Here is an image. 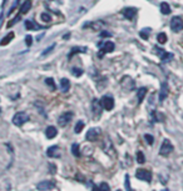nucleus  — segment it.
Listing matches in <instances>:
<instances>
[{
  "label": "nucleus",
  "mask_w": 183,
  "mask_h": 191,
  "mask_svg": "<svg viewBox=\"0 0 183 191\" xmlns=\"http://www.w3.org/2000/svg\"><path fill=\"white\" fill-rule=\"evenodd\" d=\"M29 115L26 114V112H24V111H19V112H16L15 115H14V117H13V124L15 125V126H22V125H24L25 123H28L29 121Z\"/></svg>",
  "instance_id": "obj_1"
},
{
  "label": "nucleus",
  "mask_w": 183,
  "mask_h": 191,
  "mask_svg": "<svg viewBox=\"0 0 183 191\" xmlns=\"http://www.w3.org/2000/svg\"><path fill=\"white\" fill-rule=\"evenodd\" d=\"M173 151V145L170 140H163V143H162V146L159 149V155L160 156H168L171 152Z\"/></svg>",
  "instance_id": "obj_2"
},
{
  "label": "nucleus",
  "mask_w": 183,
  "mask_h": 191,
  "mask_svg": "<svg viewBox=\"0 0 183 191\" xmlns=\"http://www.w3.org/2000/svg\"><path fill=\"white\" fill-rule=\"evenodd\" d=\"M121 86L125 90V91H132L136 88V81L132 79L130 76H124L121 80Z\"/></svg>",
  "instance_id": "obj_3"
},
{
  "label": "nucleus",
  "mask_w": 183,
  "mask_h": 191,
  "mask_svg": "<svg viewBox=\"0 0 183 191\" xmlns=\"http://www.w3.org/2000/svg\"><path fill=\"white\" fill-rule=\"evenodd\" d=\"M102 136V129L100 127H92L90 130H88L87 132V140L88 141H97Z\"/></svg>",
  "instance_id": "obj_4"
},
{
  "label": "nucleus",
  "mask_w": 183,
  "mask_h": 191,
  "mask_svg": "<svg viewBox=\"0 0 183 191\" xmlns=\"http://www.w3.org/2000/svg\"><path fill=\"white\" fill-rule=\"evenodd\" d=\"M171 29L174 33H179L181 30H183V19L179 16H174L171 20Z\"/></svg>",
  "instance_id": "obj_5"
},
{
  "label": "nucleus",
  "mask_w": 183,
  "mask_h": 191,
  "mask_svg": "<svg viewBox=\"0 0 183 191\" xmlns=\"http://www.w3.org/2000/svg\"><path fill=\"white\" fill-rule=\"evenodd\" d=\"M137 179L146 181V182H151L152 181V174L148 171V170H144V169H138L137 172H136Z\"/></svg>",
  "instance_id": "obj_6"
},
{
  "label": "nucleus",
  "mask_w": 183,
  "mask_h": 191,
  "mask_svg": "<svg viewBox=\"0 0 183 191\" xmlns=\"http://www.w3.org/2000/svg\"><path fill=\"white\" fill-rule=\"evenodd\" d=\"M100 104H102V106L105 109V110H112L114 108V99H113V96H110V95H104L103 97H102V100H100Z\"/></svg>",
  "instance_id": "obj_7"
},
{
  "label": "nucleus",
  "mask_w": 183,
  "mask_h": 191,
  "mask_svg": "<svg viewBox=\"0 0 183 191\" xmlns=\"http://www.w3.org/2000/svg\"><path fill=\"white\" fill-rule=\"evenodd\" d=\"M72 119H73V112H72V111H67V112H64L63 115L59 116L58 124H59L62 127H64V126H67L70 121H72Z\"/></svg>",
  "instance_id": "obj_8"
},
{
  "label": "nucleus",
  "mask_w": 183,
  "mask_h": 191,
  "mask_svg": "<svg viewBox=\"0 0 183 191\" xmlns=\"http://www.w3.org/2000/svg\"><path fill=\"white\" fill-rule=\"evenodd\" d=\"M116 49V45H114V42H112V41H107V42H104V44L102 45V50L99 51V58H103L104 54L105 53H112Z\"/></svg>",
  "instance_id": "obj_9"
},
{
  "label": "nucleus",
  "mask_w": 183,
  "mask_h": 191,
  "mask_svg": "<svg viewBox=\"0 0 183 191\" xmlns=\"http://www.w3.org/2000/svg\"><path fill=\"white\" fill-rule=\"evenodd\" d=\"M37 189L39 191H49V190L54 189V182L53 181H49V180H44V181H41V182L38 184Z\"/></svg>",
  "instance_id": "obj_10"
},
{
  "label": "nucleus",
  "mask_w": 183,
  "mask_h": 191,
  "mask_svg": "<svg viewBox=\"0 0 183 191\" xmlns=\"http://www.w3.org/2000/svg\"><path fill=\"white\" fill-rule=\"evenodd\" d=\"M46 155L49 158H59L62 155V150L58 145H53L46 150Z\"/></svg>",
  "instance_id": "obj_11"
},
{
  "label": "nucleus",
  "mask_w": 183,
  "mask_h": 191,
  "mask_svg": "<svg viewBox=\"0 0 183 191\" xmlns=\"http://www.w3.org/2000/svg\"><path fill=\"white\" fill-rule=\"evenodd\" d=\"M168 93H170V88H168V84L164 81L163 84L160 85V91H159V101L160 103H163L167 99Z\"/></svg>",
  "instance_id": "obj_12"
},
{
  "label": "nucleus",
  "mask_w": 183,
  "mask_h": 191,
  "mask_svg": "<svg viewBox=\"0 0 183 191\" xmlns=\"http://www.w3.org/2000/svg\"><path fill=\"white\" fill-rule=\"evenodd\" d=\"M122 14L124 15L125 19L133 20V19L136 18V15H137V9L136 8H124L122 10Z\"/></svg>",
  "instance_id": "obj_13"
},
{
  "label": "nucleus",
  "mask_w": 183,
  "mask_h": 191,
  "mask_svg": "<svg viewBox=\"0 0 183 191\" xmlns=\"http://www.w3.org/2000/svg\"><path fill=\"white\" fill-rule=\"evenodd\" d=\"M102 104L99 100H97V99H94L93 101H92V111L94 112L95 115H100V112H102Z\"/></svg>",
  "instance_id": "obj_14"
},
{
  "label": "nucleus",
  "mask_w": 183,
  "mask_h": 191,
  "mask_svg": "<svg viewBox=\"0 0 183 191\" xmlns=\"http://www.w3.org/2000/svg\"><path fill=\"white\" fill-rule=\"evenodd\" d=\"M45 135L48 139H54L55 136L58 135V130H57V127L55 126H49L46 127V130H45Z\"/></svg>",
  "instance_id": "obj_15"
},
{
  "label": "nucleus",
  "mask_w": 183,
  "mask_h": 191,
  "mask_svg": "<svg viewBox=\"0 0 183 191\" xmlns=\"http://www.w3.org/2000/svg\"><path fill=\"white\" fill-rule=\"evenodd\" d=\"M70 89V81L68 79H65V77H63V79L60 80V90L62 93H68Z\"/></svg>",
  "instance_id": "obj_16"
},
{
  "label": "nucleus",
  "mask_w": 183,
  "mask_h": 191,
  "mask_svg": "<svg viewBox=\"0 0 183 191\" xmlns=\"http://www.w3.org/2000/svg\"><path fill=\"white\" fill-rule=\"evenodd\" d=\"M24 24H25V29L26 30H39L40 29V26L33 20H26Z\"/></svg>",
  "instance_id": "obj_17"
},
{
  "label": "nucleus",
  "mask_w": 183,
  "mask_h": 191,
  "mask_svg": "<svg viewBox=\"0 0 183 191\" xmlns=\"http://www.w3.org/2000/svg\"><path fill=\"white\" fill-rule=\"evenodd\" d=\"M157 51L159 54V58L163 61H168V60H171L173 58V54L172 53H166L164 50H159V49H157Z\"/></svg>",
  "instance_id": "obj_18"
},
{
  "label": "nucleus",
  "mask_w": 183,
  "mask_h": 191,
  "mask_svg": "<svg viewBox=\"0 0 183 191\" xmlns=\"http://www.w3.org/2000/svg\"><path fill=\"white\" fill-rule=\"evenodd\" d=\"M14 39V33H9V34H6L5 36L0 40V46H5V45H8L9 42Z\"/></svg>",
  "instance_id": "obj_19"
},
{
  "label": "nucleus",
  "mask_w": 183,
  "mask_h": 191,
  "mask_svg": "<svg viewBox=\"0 0 183 191\" xmlns=\"http://www.w3.org/2000/svg\"><path fill=\"white\" fill-rule=\"evenodd\" d=\"M147 95V88H140L137 91V97H138V104H142V101L144 100V97Z\"/></svg>",
  "instance_id": "obj_20"
},
{
  "label": "nucleus",
  "mask_w": 183,
  "mask_h": 191,
  "mask_svg": "<svg viewBox=\"0 0 183 191\" xmlns=\"http://www.w3.org/2000/svg\"><path fill=\"white\" fill-rule=\"evenodd\" d=\"M151 115H152V121L153 123H159V121H162L164 117H163V115L160 114V112H158V111H152L151 112Z\"/></svg>",
  "instance_id": "obj_21"
},
{
  "label": "nucleus",
  "mask_w": 183,
  "mask_h": 191,
  "mask_svg": "<svg viewBox=\"0 0 183 191\" xmlns=\"http://www.w3.org/2000/svg\"><path fill=\"white\" fill-rule=\"evenodd\" d=\"M30 8H32V0H25V1L23 3V5H22V8H20V13L26 14L28 11L30 10Z\"/></svg>",
  "instance_id": "obj_22"
},
{
  "label": "nucleus",
  "mask_w": 183,
  "mask_h": 191,
  "mask_svg": "<svg viewBox=\"0 0 183 191\" xmlns=\"http://www.w3.org/2000/svg\"><path fill=\"white\" fill-rule=\"evenodd\" d=\"M92 190L93 191H109V185L107 182H102V184H99V185L93 186Z\"/></svg>",
  "instance_id": "obj_23"
},
{
  "label": "nucleus",
  "mask_w": 183,
  "mask_h": 191,
  "mask_svg": "<svg viewBox=\"0 0 183 191\" xmlns=\"http://www.w3.org/2000/svg\"><path fill=\"white\" fill-rule=\"evenodd\" d=\"M160 11L163 15H170L171 14V6L168 5V3L163 1V3H160Z\"/></svg>",
  "instance_id": "obj_24"
},
{
  "label": "nucleus",
  "mask_w": 183,
  "mask_h": 191,
  "mask_svg": "<svg viewBox=\"0 0 183 191\" xmlns=\"http://www.w3.org/2000/svg\"><path fill=\"white\" fill-rule=\"evenodd\" d=\"M87 51V49L86 48H78V46H74L72 50H70L69 53V58H72V56H74L75 54H78V53H86Z\"/></svg>",
  "instance_id": "obj_25"
},
{
  "label": "nucleus",
  "mask_w": 183,
  "mask_h": 191,
  "mask_svg": "<svg viewBox=\"0 0 183 191\" xmlns=\"http://www.w3.org/2000/svg\"><path fill=\"white\" fill-rule=\"evenodd\" d=\"M72 154L74 155V156H80V150H79V145L76 144V143H74L73 145H72Z\"/></svg>",
  "instance_id": "obj_26"
},
{
  "label": "nucleus",
  "mask_w": 183,
  "mask_h": 191,
  "mask_svg": "<svg viewBox=\"0 0 183 191\" xmlns=\"http://www.w3.org/2000/svg\"><path fill=\"white\" fill-rule=\"evenodd\" d=\"M157 40H158L159 44H164V42L167 41V35L164 33H159L157 35Z\"/></svg>",
  "instance_id": "obj_27"
},
{
  "label": "nucleus",
  "mask_w": 183,
  "mask_h": 191,
  "mask_svg": "<svg viewBox=\"0 0 183 191\" xmlns=\"http://www.w3.org/2000/svg\"><path fill=\"white\" fill-rule=\"evenodd\" d=\"M40 19H41V21H44V23H49V21H52V15H49L46 13H41Z\"/></svg>",
  "instance_id": "obj_28"
},
{
  "label": "nucleus",
  "mask_w": 183,
  "mask_h": 191,
  "mask_svg": "<svg viewBox=\"0 0 183 191\" xmlns=\"http://www.w3.org/2000/svg\"><path fill=\"white\" fill-rule=\"evenodd\" d=\"M83 129H84V123L80 120V121L76 123V125H75V127H74V131H75L76 134H79V132H82Z\"/></svg>",
  "instance_id": "obj_29"
},
{
  "label": "nucleus",
  "mask_w": 183,
  "mask_h": 191,
  "mask_svg": "<svg viewBox=\"0 0 183 191\" xmlns=\"http://www.w3.org/2000/svg\"><path fill=\"white\" fill-rule=\"evenodd\" d=\"M137 161H138V164H144V162H146L144 154L142 151H138L137 152Z\"/></svg>",
  "instance_id": "obj_30"
},
{
  "label": "nucleus",
  "mask_w": 183,
  "mask_h": 191,
  "mask_svg": "<svg viewBox=\"0 0 183 191\" xmlns=\"http://www.w3.org/2000/svg\"><path fill=\"white\" fill-rule=\"evenodd\" d=\"M45 84H46L52 90H55V82H54V80L52 79V77H46V79H45Z\"/></svg>",
  "instance_id": "obj_31"
},
{
  "label": "nucleus",
  "mask_w": 183,
  "mask_h": 191,
  "mask_svg": "<svg viewBox=\"0 0 183 191\" xmlns=\"http://www.w3.org/2000/svg\"><path fill=\"white\" fill-rule=\"evenodd\" d=\"M22 15H23V14H22V13H19V14H18V16H16L15 19H13V20H10V21H9V23H8V25H6V26H8V27H10V26H13L14 24H16V23H18V21L20 20V18H22Z\"/></svg>",
  "instance_id": "obj_32"
},
{
  "label": "nucleus",
  "mask_w": 183,
  "mask_h": 191,
  "mask_svg": "<svg viewBox=\"0 0 183 191\" xmlns=\"http://www.w3.org/2000/svg\"><path fill=\"white\" fill-rule=\"evenodd\" d=\"M72 73H73L74 76L79 77V76L83 75V70H82V69H78V68H73V69H72Z\"/></svg>",
  "instance_id": "obj_33"
},
{
  "label": "nucleus",
  "mask_w": 183,
  "mask_h": 191,
  "mask_svg": "<svg viewBox=\"0 0 183 191\" xmlns=\"http://www.w3.org/2000/svg\"><path fill=\"white\" fill-rule=\"evenodd\" d=\"M54 48H55V44H52V46H49V48L46 49V50H44L43 53H41V55H43V56H46L49 53H52V51L54 50Z\"/></svg>",
  "instance_id": "obj_34"
},
{
  "label": "nucleus",
  "mask_w": 183,
  "mask_h": 191,
  "mask_svg": "<svg viewBox=\"0 0 183 191\" xmlns=\"http://www.w3.org/2000/svg\"><path fill=\"white\" fill-rule=\"evenodd\" d=\"M144 139H146V141H147V143H148L149 145H152V144L154 143L153 136H152V135H149V134H146V135H144Z\"/></svg>",
  "instance_id": "obj_35"
},
{
  "label": "nucleus",
  "mask_w": 183,
  "mask_h": 191,
  "mask_svg": "<svg viewBox=\"0 0 183 191\" xmlns=\"http://www.w3.org/2000/svg\"><path fill=\"white\" fill-rule=\"evenodd\" d=\"M32 44H33L32 35H26V36H25V45H26V46H32Z\"/></svg>",
  "instance_id": "obj_36"
},
{
  "label": "nucleus",
  "mask_w": 183,
  "mask_h": 191,
  "mask_svg": "<svg viewBox=\"0 0 183 191\" xmlns=\"http://www.w3.org/2000/svg\"><path fill=\"white\" fill-rule=\"evenodd\" d=\"M125 187H127V191H130V186H129V176L125 175Z\"/></svg>",
  "instance_id": "obj_37"
},
{
  "label": "nucleus",
  "mask_w": 183,
  "mask_h": 191,
  "mask_svg": "<svg viewBox=\"0 0 183 191\" xmlns=\"http://www.w3.org/2000/svg\"><path fill=\"white\" fill-rule=\"evenodd\" d=\"M18 3H19V0H15V3H14V5L11 6V8H10V10H9V15H11V13H13L14 10H15V8L18 6Z\"/></svg>",
  "instance_id": "obj_38"
},
{
  "label": "nucleus",
  "mask_w": 183,
  "mask_h": 191,
  "mask_svg": "<svg viewBox=\"0 0 183 191\" xmlns=\"http://www.w3.org/2000/svg\"><path fill=\"white\" fill-rule=\"evenodd\" d=\"M100 36H103V38H108V36H112V34H110L109 31H102V33H100Z\"/></svg>",
  "instance_id": "obj_39"
},
{
  "label": "nucleus",
  "mask_w": 183,
  "mask_h": 191,
  "mask_svg": "<svg viewBox=\"0 0 183 191\" xmlns=\"http://www.w3.org/2000/svg\"><path fill=\"white\" fill-rule=\"evenodd\" d=\"M139 35H140V38H143V39H146V40L148 39V35H147V33H146V31H140V33H139Z\"/></svg>",
  "instance_id": "obj_40"
},
{
  "label": "nucleus",
  "mask_w": 183,
  "mask_h": 191,
  "mask_svg": "<svg viewBox=\"0 0 183 191\" xmlns=\"http://www.w3.org/2000/svg\"><path fill=\"white\" fill-rule=\"evenodd\" d=\"M0 114H2V109H0Z\"/></svg>",
  "instance_id": "obj_41"
},
{
  "label": "nucleus",
  "mask_w": 183,
  "mask_h": 191,
  "mask_svg": "<svg viewBox=\"0 0 183 191\" xmlns=\"http://www.w3.org/2000/svg\"><path fill=\"white\" fill-rule=\"evenodd\" d=\"M117 191H122V190H117Z\"/></svg>",
  "instance_id": "obj_42"
}]
</instances>
